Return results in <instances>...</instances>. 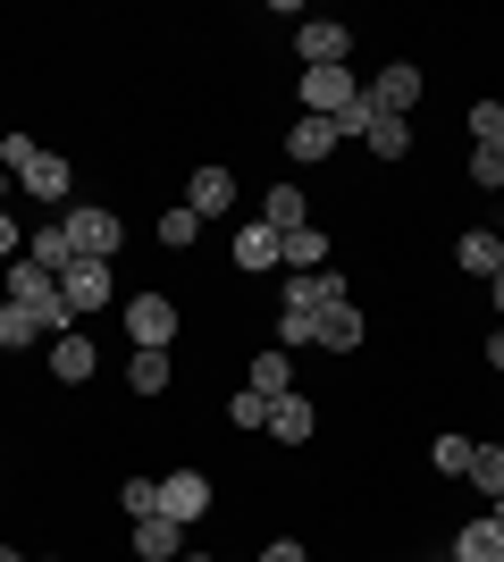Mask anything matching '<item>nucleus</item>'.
Instances as JSON below:
<instances>
[{"instance_id":"f257e3e1","label":"nucleus","mask_w":504,"mask_h":562,"mask_svg":"<svg viewBox=\"0 0 504 562\" xmlns=\"http://www.w3.org/2000/svg\"><path fill=\"white\" fill-rule=\"evenodd\" d=\"M0 168H9L25 193H43V202H59V193H68V160H59V151H43V143H25V135L0 143Z\"/></svg>"},{"instance_id":"f03ea898","label":"nucleus","mask_w":504,"mask_h":562,"mask_svg":"<svg viewBox=\"0 0 504 562\" xmlns=\"http://www.w3.org/2000/svg\"><path fill=\"white\" fill-rule=\"evenodd\" d=\"M59 227H68L76 260H110V252H119V218H110V211H68Z\"/></svg>"},{"instance_id":"7ed1b4c3","label":"nucleus","mask_w":504,"mask_h":562,"mask_svg":"<svg viewBox=\"0 0 504 562\" xmlns=\"http://www.w3.org/2000/svg\"><path fill=\"white\" fill-rule=\"evenodd\" d=\"M126 328H135L144 352H160L168 336H177V303H168V294H135V303H126Z\"/></svg>"},{"instance_id":"20e7f679","label":"nucleus","mask_w":504,"mask_h":562,"mask_svg":"<svg viewBox=\"0 0 504 562\" xmlns=\"http://www.w3.org/2000/svg\"><path fill=\"white\" fill-rule=\"evenodd\" d=\"M361 101H370V117H404L412 101H421V68H412V59H395V68H387Z\"/></svg>"},{"instance_id":"39448f33","label":"nucleus","mask_w":504,"mask_h":562,"mask_svg":"<svg viewBox=\"0 0 504 562\" xmlns=\"http://www.w3.org/2000/svg\"><path fill=\"white\" fill-rule=\"evenodd\" d=\"M160 513L177 520V529H186V520H202V513H211V479H202V470H177V479H160Z\"/></svg>"},{"instance_id":"423d86ee","label":"nucleus","mask_w":504,"mask_h":562,"mask_svg":"<svg viewBox=\"0 0 504 562\" xmlns=\"http://www.w3.org/2000/svg\"><path fill=\"white\" fill-rule=\"evenodd\" d=\"M303 101H312V117H336V110H354L361 85L345 68H303Z\"/></svg>"},{"instance_id":"0eeeda50","label":"nucleus","mask_w":504,"mask_h":562,"mask_svg":"<svg viewBox=\"0 0 504 562\" xmlns=\"http://www.w3.org/2000/svg\"><path fill=\"white\" fill-rule=\"evenodd\" d=\"M294 50H303V68H345V25L336 18H303L294 25Z\"/></svg>"},{"instance_id":"6e6552de","label":"nucleus","mask_w":504,"mask_h":562,"mask_svg":"<svg viewBox=\"0 0 504 562\" xmlns=\"http://www.w3.org/2000/svg\"><path fill=\"white\" fill-rule=\"evenodd\" d=\"M59 294H68V311H101V303H110V260H76V269H59Z\"/></svg>"},{"instance_id":"1a4fd4ad","label":"nucleus","mask_w":504,"mask_h":562,"mask_svg":"<svg viewBox=\"0 0 504 562\" xmlns=\"http://www.w3.org/2000/svg\"><path fill=\"white\" fill-rule=\"evenodd\" d=\"M312 345H328V352H354V345H361V311H354V294H345V303H320Z\"/></svg>"},{"instance_id":"9d476101","label":"nucleus","mask_w":504,"mask_h":562,"mask_svg":"<svg viewBox=\"0 0 504 562\" xmlns=\"http://www.w3.org/2000/svg\"><path fill=\"white\" fill-rule=\"evenodd\" d=\"M93 361H101V352L93 345H85V336H51V378H59V386H85V378H93Z\"/></svg>"},{"instance_id":"9b49d317","label":"nucleus","mask_w":504,"mask_h":562,"mask_svg":"<svg viewBox=\"0 0 504 562\" xmlns=\"http://www.w3.org/2000/svg\"><path fill=\"white\" fill-rule=\"evenodd\" d=\"M227 202H236V177H227V168H193V193H186V211H193V218H219Z\"/></svg>"},{"instance_id":"f8f14e48","label":"nucleus","mask_w":504,"mask_h":562,"mask_svg":"<svg viewBox=\"0 0 504 562\" xmlns=\"http://www.w3.org/2000/svg\"><path fill=\"white\" fill-rule=\"evenodd\" d=\"M25 260H34V269H51V278H59V269H76L68 227H34V235H25Z\"/></svg>"},{"instance_id":"ddd939ff","label":"nucleus","mask_w":504,"mask_h":562,"mask_svg":"<svg viewBox=\"0 0 504 562\" xmlns=\"http://www.w3.org/2000/svg\"><path fill=\"white\" fill-rule=\"evenodd\" d=\"M278 260H287L294 278H320V260H328V244H320V227H294V235H278Z\"/></svg>"},{"instance_id":"4468645a","label":"nucleus","mask_w":504,"mask_h":562,"mask_svg":"<svg viewBox=\"0 0 504 562\" xmlns=\"http://www.w3.org/2000/svg\"><path fill=\"white\" fill-rule=\"evenodd\" d=\"M177 546H186V529H177V520H168V513L135 520V554H144V562H168V554H177Z\"/></svg>"},{"instance_id":"2eb2a0df","label":"nucleus","mask_w":504,"mask_h":562,"mask_svg":"<svg viewBox=\"0 0 504 562\" xmlns=\"http://www.w3.org/2000/svg\"><path fill=\"white\" fill-rule=\"evenodd\" d=\"M269 437H278V446H303V437H312V403L278 395V403H269Z\"/></svg>"},{"instance_id":"dca6fc26","label":"nucleus","mask_w":504,"mask_h":562,"mask_svg":"<svg viewBox=\"0 0 504 562\" xmlns=\"http://www.w3.org/2000/svg\"><path fill=\"white\" fill-rule=\"evenodd\" d=\"M328 151H336V126H328V117H303V126L287 135V160H328Z\"/></svg>"},{"instance_id":"f3484780","label":"nucleus","mask_w":504,"mask_h":562,"mask_svg":"<svg viewBox=\"0 0 504 562\" xmlns=\"http://www.w3.org/2000/svg\"><path fill=\"white\" fill-rule=\"evenodd\" d=\"M455 260H462V269H471V278L488 285V278H496V269H504V244H496V235L480 227V235H462V252H455Z\"/></svg>"},{"instance_id":"a211bd4d","label":"nucleus","mask_w":504,"mask_h":562,"mask_svg":"<svg viewBox=\"0 0 504 562\" xmlns=\"http://www.w3.org/2000/svg\"><path fill=\"white\" fill-rule=\"evenodd\" d=\"M269 260H278V227H236V269H269Z\"/></svg>"},{"instance_id":"6ab92c4d","label":"nucleus","mask_w":504,"mask_h":562,"mask_svg":"<svg viewBox=\"0 0 504 562\" xmlns=\"http://www.w3.org/2000/svg\"><path fill=\"white\" fill-rule=\"evenodd\" d=\"M455 554L462 562H504V529H496V520H471V529L455 538Z\"/></svg>"},{"instance_id":"aec40b11","label":"nucleus","mask_w":504,"mask_h":562,"mask_svg":"<svg viewBox=\"0 0 504 562\" xmlns=\"http://www.w3.org/2000/svg\"><path fill=\"white\" fill-rule=\"evenodd\" d=\"M361 143H370L379 160H404V151H412V126H404V117H370V135H361Z\"/></svg>"},{"instance_id":"412c9836","label":"nucleus","mask_w":504,"mask_h":562,"mask_svg":"<svg viewBox=\"0 0 504 562\" xmlns=\"http://www.w3.org/2000/svg\"><path fill=\"white\" fill-rule=\"evenodd\" d=\"M43 336V311H25V303H0V345L18 352V345H34Z\"/></svg>"},{"instance_id":"4be33fe9","label":"nucleus","mask_w":504,"mask_h":562,"mask_svg":"<svg viewBox=\"0 0 504 562\" xmlns=\"http://www.w3.org/2000/svg\"><path fill=\"white\" fill-rule=\"evenodd\" d=\"M480 495H504V446H471V470H462Z\"/></svg>"},{"instance_id":"5701e85b","label":"nucleus","mask_w":504,"mask_h":562,"mask_svg":"<svg viewBox=\"0 0 504 562\" xmlns=\"http://www.w3.org/2000/svg\"><path fill=\"white\" fill-rule=\"evenodd\" d=\"M287 352H261V361H253V395H269V403H278V395H294V386H287Z\"/></svg>"},{"instance_id":"b1692460","label":"nucleus","mask_w":504,"mask_h":562,"mask_svg":"<svg viewBox=\"0 0 504 562\" xmlns=\"http://www.w3.org/2000/svg\"><path fill=\"white\" fill-rule=\"evenodd\" d=\"M126 386H135V395H160L168 386V352H135V361H126Z\"/></svg>"},{"instance_id":"393cba45","label":"nucleus","mask_w":504,"mask_h":562,"mask_svg":"<svg viewBox=\"0 0 504 562\" xmlns=\"http://www.w3.org/2000/svg\"><path fill=\"white\" fill-rule=\"evenodd\" d=\"M261 218H269L278 235H294V227H303V193H294V186H278V193L261 202Z\"/></svg>"},{"instance_id":"a878e982","label":"nucleus","mask_w":504,"mask_h":562,"mask_svg":"<svg viewBox=\"0 0 504 562\" xmlns=\"http://www.w3.org/2000/svg\"><path fill=\"white\" fill-rule=\"evenodd\" d=\"M119 504H126V520H152V513H160V479H126Z\"/></svg>"},{"instance_id":"bb28decb","label":"nucleus","mask_w":504,"mask_h":562,"mask_svg":"<svg viewBox=\"0 0 504 562\" xmlns=\"http://www.w3.org/2000/svg\"><path fill=\"white\" fill-rule=\"evenodd\" d=\"M429 462L446 470V479H462V470H471V437H437V446H429Z\"/></svg>"},{"instance_id":"cd10ccee","label":"nucleus","mask_w":504,"mask_h":562,"mask_svg":"<svg viewBox=\"0 0 504 562\" xmlns=\"http://www.w3.org/2000/svg\"><path fill=\"white\" fill-rule=\"evenodd\" d=\"M193 235H202V218H193V211H168L160 218V244H168V252H186Z\"/></svg>"},{"instance_id":"c85d7f7f","label":"nucleus","mask_w":504,"mask_h":562,"mask_svg":"<svg viewBox=\"0 0 504 562\" xmlns=\"http://www.w3.org/2000/svg\"><path fill=\"white\" fill-rule=\"evenodd\" d=\"M504 135V101H471V143H496Z\"/></svg>"},{"instance_id":"c756f323","label":"nucleus","mask_w":504,"mask_h":562,"mask_svg":"<svg viewBox=\"0 0 504 562\" xmlns=\"http://www.w3.org/2000/svg\"><path fill=\"white\" fill-rule=\"evenodd\" d=\"M471 177H480V186H504V135H496V143H480V151H471Z\"/></svg>"},{"instance_id":"7c9ffc66","label":"nucleus","mask_w":504,"mask_h":562,"mask_svg":"<svg viewBox=\"0 0 504 562\" xmlns=\"http://www.w3.org/2000/svg\"><path fill=\"white\" fill-rule=\"evenodd\" d=\"M236 428H269V395H253V386H244V395H236Z\"/></svg>"},{"instance_id":"2f4dec72","label":"nucleus","mask_w":504,"mask_h":562,"mask_svg":"<svg viewBox=\"0 0 504 562\" xmlns=\"http://www.w3.org/2000/svg\"><path fill=\"white\" fill-rule=\"evenodd\" d=\"M312 328H320V311H287V319H278V336H287V345H312Z\"/></svg>"},{"instance_id":"473e14b6","label":"nucleus","mask_w":504,"mask_h":562,"mask_svg":"<svg viewBox=\"0 0 504 562\" xmlns=\"http://www.w3.org/2000/svg\"><path fill=\"white\" fill-rule=\"evenodd\" d=\"M0 260H25V235L9 227V218H0Z\"/></svg>"},{"instance_id":"72a5a7b5","label":"nucleus","mask_w":504,"mask_h":562,"mask_svg":"<svg viewBox=\"0 0 504 562\" xmlns=\"http://www.w3.org/2000/svg\"><path fill=\"white\" fill-rule=\"evenodd\" d=\"M261 562H312V554H303V546H294V538H278V546H269Z\"/></svg>"},{"instance_id":"f704fd0d","label":"nucleus","mask_w":504,"mask_h":562,"mask_svg":"<svg viewBox=\"0 0 504 562\" xmlns=\"http://www.w3.org/2000/svg\"><path fill=\"white\" fill-rule=\"evenodd\" d=\"M488 303H496V311H504V269H496V278H488Z\"/></svg>"},{"instance_id":"c9c22d12","label":"nucleus","mask_w":504,"mask_h":562,"mask_svg":"<svg viewBox=\"0 0 504 562\" xmlns=\"http://www.w3.org/2000/svg\"><path fill=\"white\" fill-rule=\"evenodd\" d=\"M488 361H496V370H504V336H488Z\"/></svg>"},{"instance_id":"e433bc0d","label":"nucleus","mask_w":504,"mask_h":562,"mask_svg":"<svg viewBox=\"0 0 504 562\" xmlns=\"http://www.w3.org/2000/svg\"><path fill=\"white\" fill-rule=\"evenodd\" d=\"M9 186H18V177H9V168H0V202H9Z\"/></svg>"},{"instance_id":"4c0bfd02","label":"nucleus","mask_w":504,"mask_h":562,"mask_svg":"<svg viewBox=\"0 0 504 562\" xmlns=\"http://www.w3.org/2000/svg\"><path fill=\"white\" fill-rule=\"evenodd\" d=\"M488 520H496V529H504V495H496V513H488Z\"/></svg>"},{"instance_id":"58836bf2","label":"nucleus","mask_w":504,"mask_h":562,"mask_svg":"<svg viewBox=\"0 0 504 562\" xmlns=\"http://www.w3.org/2000/svg\"><path fill=\"white\" fill-rule=\"evenodd\" d=\"M0 562H25V554H9V546H0Z\"/></svg>"},{"instance_id":"ea45409f","label":"nucleus","mask_w":504,"mask_h":562,"mask_svg":"<svg viewBox=\"0 0 504 562\" xmlns=\"http://www.w3.org/2000/svg\"><path fill=\"white\" fill-rule=\"evenodd\" d=\"M186 562H211V554H186Z\"/></svg>"},{"instance_id":"a19ab883","label":"nucleus","mask_w":504,"mask_h":562,"mask_svg":"<svg viewBox=\"0 0 504 562\" xmlns=\"http://www.w3.org/2000/svg\"><path fill=\"white\" fill-rule=\"evenodd\" d=\"M496 244H504V227H496Z\"/></svg>"}]
</instances>
